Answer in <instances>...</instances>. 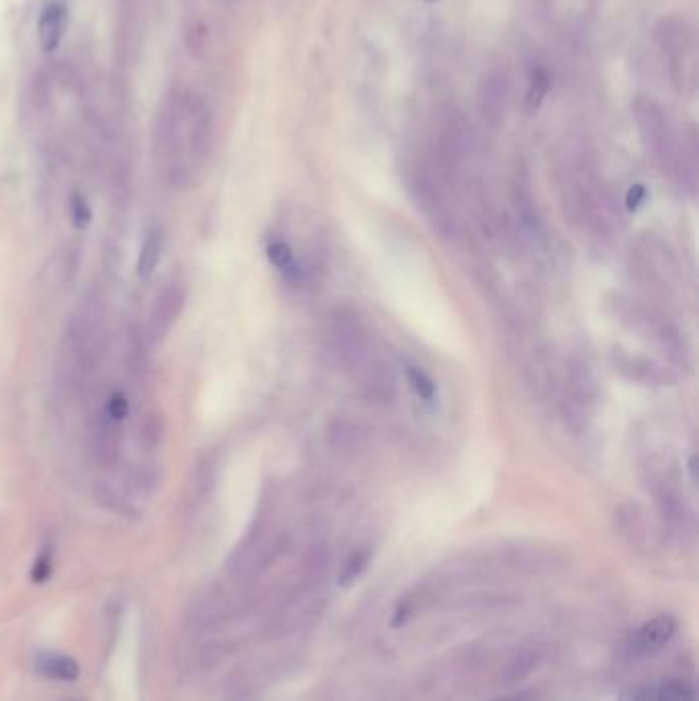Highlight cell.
<instances>
[{
	"instance_id": "6da1fadb",
	"label": "cell",
	"mask_w": 699,
	"mask_h": 701,
	"mask_svg": "<svg viewBox=\"0 0 699 701\" xmlns=\"http://www.w3.org/2000/svg\"><path fill=\"white\" fill-rule=\"evenodd\" d=\"M615 314H618L620 322L626 324L630 331L638 333L640 337L652 341L656 347L663 351V355L675 363V365H689V353L687 345L677 328L659 312H654L634 300L618 296L613 302Z\"/></svg>"
},
{
	"instance_id": "7a4b0ae2",
	"label": "cell",
	"mask_w": 699,
	"mask_h": 701,
	"mask_svg": "<svg viewBox=\"0 0 699 701\" xmlns=\"http://www.w3.org/2000/svg\"><path fill=\"white\" fill-rule=\"evenodd\" d=\"M333 349L339 355L341 363L347 369L357 371L372 359V349H369V333L361 318L353 310H339L333 318L331 326Z\"/></svg>"
},
{
	"instance_id": "3957f363",
	"label": "cell",
	"mask_w": 699,
	"mask_h": 701,
	"mask_svg": "<svg viewBox=\"0 0 699 701\" xmlns=\"http://www.w3.org/2000/svg\"><path fill=\"white\" fill-rule=\"evenodd\" d=\"M636 263L642 269V275L652 283L654 292H669L679 281V265L669 246L652 234L642 238L636 246Z\"/></svg>"
},
{
	"instance_id": "277c9868",
	"label": "cell",
	"mask_w": 699,
	"mask_h": 701,
	"mask_svg": "<svg viewBox=\"0 0 699 701\" xmlns=\"http://www.w3.org/2000/svg\"><path fill=\"white\" fill-rule=\"evenodd\" d=\"M593 400H595V386H593L591 371L583 363L572 365L566 380L564 396L560 402L566 427L581 431L591 415Z\"/></svg>"
},
{
	"instance_id": "5b68a950",
	"label": "cell",
	"mask_w": 699,
	"mask_h": 701,
	"mask_svg": "<svg viewBox=\"0 0 699 701\" xmlns=\"http://www.w3.org/2000/svg\"><path fill=\"white\" fill-rule=\"evenodd\" d=\"M615 369L628 380L644 386H671L677 382V376L667 365H661L640 355L618 353L615 355Z\"/></svg>"
},
{
	"instance_id": "8992f818",
	"label": "cell",
	"mask_w": 699,
	"mask_h": 701,
	"mask_svg": "<svg viewBox=\"0 0 699 701\" xmlns=\"http://www.w3.org/2000/svg\"><path fill=\"white\" fill-rule=\"evenodd\" d=\"M677 630V624L673 617L669 615H659L652 617L650 622H646L634 636H632V652L636 656H648L659 652L661 648L667 646V642L673 638Z\"/></svg>"
},
{
	"instance_id": "52a82bcc",
	"label": "cell",
	"mask_w": 699,
	"mask_h": 701,
	"mask_svg": "<svg viewBox=\"0 0 699 701\" xmlns=\"http://www.w3.org/2000/svg\"><path fill=\"white\" fill-rule=\"evenodd\" d=\"M66 25H68V9L64 3H60V0H54V3H50L44 11H41L37 21V37L41 48L46 52H54L60 46Z\"/></svg>"
},
{
	"instance_id": "ba28073f",
	"label": "cell",
	"mask_w": 699,
	"mask_h": 701,
	"mask_svg": "<svg viewBox=\"0 0 699 701\" xmlns=\"http://www.w3.org/2000/svg\"><path fill=\"white\" fill-rule=\"evenodd\" d=\"M35 673L50 681L72 683L78 679L80 669L72 656L58 650H41L35 656Z\"/></svg>"
},
{
	"instance_id": "9c48e42d",
	"label": "cell",
	"mask_w": 699,
	"mask_h": 701,
	"mask_svg": "<svg viewBox=\"0 0 699 701\" xmlns=\"http://www.w3.org/2000/svg\"><path fill=\"white\" fill-rule=\"evenodd\" d=\"M162 246H164V234L160 228H152L144 242H142V249H140V257H138V277L142 279H148L156 267H158V261L162 257Z\"/></svg>"
},
{
	"instance_id": "30bf717a",
	"label": "cell",
	"mask_w": 699,
	"mask_h": 701,
	"mask_svg": "<svg viewBox=\"0 0 699 701\" xmlns=\"http://www.w3.org/2000/svg\"><path fill=\"white\" fill-rule=\"evenodd\" d=\"M267 257L287 279H290V277L294 279V277L300 275V267H298V263L294 259V253H292V249L285 242H281V240L271 242L267 246Z\"/></svg>"
},
{
	"instance_id": "8fae6325",
	"label": "cell",
	"mask_w": 699,
	"mask_h": 701,
	"mask_svg": "<svg viewBox=\"0 0 699 701\" xmlns=\"http://www.w3.org/2000/svg\"><path fill=\"white\" fill-rule=\"evenodd\" d=\"M406 378H408L410 388L415 390V394H417L421 400L431 402V400L435 398V394H437L435 382H433V378L427 374L425 369H421V367H417V365H410V367L406 369Z\"/></svg>"
},
{
	"instance_id": "7c38bea8",
	"label": "cell",
	"mask_w": 699,
	"mask_h": 701,
	"mask_svg": "<svg viewBox=\"0 0 699 701\" xmlns=\"http://www.w3.org/2000/svg\"><path fill=\"white\" fill-rule=\"evenodd\" d=\"M654 701H695L691 685H687L681 679L665 681L659 689L652 691Z\"/></svg>"
},
{
	"instance_id": "4fadbf2b",
	"label": "cell",
	"mask_w": 699,
	"mask_h": 701,
	"mask_svg": "<svg viewBox=\"0 0 699 701\" xmlns=\"http://www.w3.org/2000/svg\"><path fill=\"white\" fill-rule=\"evenodd\" d=\"M548 91H550V76L542 68L533 70L531 82H529V91H527V109L536 111Z\"/></svg>"
},
{
	"instance_id": "5bb4252c",
	"label": "cell",
	"mask_w": 699,
	"mask_h": 701,
	"mask_svg": "<svg viewBox=\"0 0 699 701\" xmlns=\"http://www.w3.org/2000/svg\"><path fill=\"white\" fill-rule=\"evenodd\" d=\"M369 562V554L367 552H355L349 556V560L345 562L341 574H339V585L341 587H349L353 585L357 579H359V574L365 570Z\"/></svg>"
},
{
	"instance_id": "9a60e30c",
	"label": "cell",
	"mask_w": 699,
	"mask_h": 701,
	"mask_svg": "<svg viewBox=\"0 0 699 701\" xmlns=\"http://www.w3.org/2000/svg\"><path fill=\"white\" fill-rule=\"evenodd\" d=\"M70 218H72V224L78 230H85L91 224V220H93L91 205L80 193H74L70 197Z\"/></svg>"
},
{
	"instance_id": "2e32d148",
	"label": "cell",
	"mask_w": 699,
	"mask_h": 701,
	"mask_svg": "<svg viewBox=\"0 0 699 701\" xmlns=\"http://www.w3.org/2000/svg\"><path fill=\"white\" fill-rule=\"evenodd\" d=\"M52 570H54V556H52V550L46 548L44 552H41L31 568V581L41 585V583H46L50 576H52Z\"/></svg>"
},
{
	"instance_id": "e0dca14e",
	"label": "cell",
	"mask_w": 699,
	"mask_h": 701,
	"mask_svg": "<svg viewBox=\"0 0 699 701\" xmlns=\"http://www.w3.org/2000/svg\"><path fill=\"white\" fill-rule=\"evenodd\" d=\"M105 415L109 417V421L121 423L123 419H126V417L130 415V402H128V398L123 396L121 392H113L111 398H109V402H107Z\"/></svg>"
},
{
	"instance_id": "ac0fdd59",
	"label": "cell",
	"mask_w": 699,
	"mask_h": 701,
	"mask_svg": "<svg viewBox=\"0 0 699 701\" xmlns=\"http://www.w3.org/2000/svg\"><path fill=\"white\" fill-rule=\"evenodd\" d=\"M618 701H654V695H652V689L636 687V689L624 691Z\"/></svg>"
},
{
	"instance_id": "d6986e66",
	"label": "cell",
	"mask_w": 699,
	"mask_h": 701,
	"mask_svg": "<svg viewBox=\"0 0 699 701\" xmlns=\"http://www.w3.org/2000/svg\"><path fill=\"white\" fill-rule=\"evenodd\" d=\"M642 199H644V189L638 185V187H634V189L630 191V197H628L630 208H636L638 201H642Z\"/></svg>"
},
{
	"instance_id": "ffe728a7",
	"label": "cell",
	"mask_w": 699,
	"mask_h": 701,
	"mask_svg": "<svg viewBox=\"0 0 699 701\" xmlns=\"http://www.w3.org/2000/svg\"><path fill=\"white\" fill-rule=\"evenodd\" d=\"M501 701H525L523 697H505V699H501Z\"/></svg>"
}]
</instances>
